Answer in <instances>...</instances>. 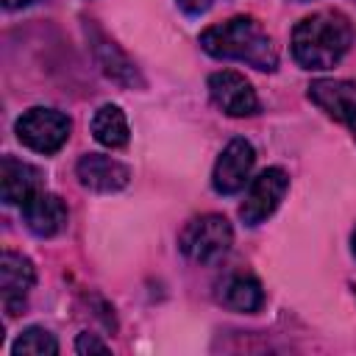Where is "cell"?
Wrapping results in <instances>:
<instances>
[{"label": "cell", "mask_w": 356, "mask_h": 356, "mask_svg": "<svg viewBox=\"0 0 356 356\" xmlns=\"http://www.w3.org/2000/svg\"><path fill=\"white\" fill-rule=\"evenodd\" d=\"M92 136L100 145H106V147H122V145H128V136L131 134H128V120H125L122 108L120 106H111V103L100 106L95 111V117H92Z\"/></svg>", "instance_id": "5bb4252c"}, {"label": "cell", "mask_w": 356, "mask_h": 356, "mask_svg": "<svg viewBox=\"0 0 356 356\" xmlns=\"http://www.w3.org/2000/svg\"><path fill=\"white\" fill-rule=\"evenodd\" d=\"M253 161H256V150L248 139L236 136L225 145V150L220 153L217 164H214V172H211V186L220 192V195H234L239 192L248 178H250V170H253Z\"/></svg>", "instance_id": "52a82bcc"}, {"label": "cell", "mask_w": 356, "mask_h": 356, "mask_svg": "<svg viewBox=\"0 0 356 356\" xmlns=\"http://www.w3.org/2000/svg\"><path fill=\"white\" fill-rule=\"evenodd\" d=\"M286 189H289V178H286V172H284L281 167H270V170L259 172V175L250 181L248 195H245V200H242V206H239L242 222H245V225H259V222H264V220L278 209V203L284 200Z\"/></svg>", "instance_id": "5b68a950"}, {"label": "cell", "mask_w": 356, "mask_h": 356, "mask_svg": "<svg viewBox=\"0 0 356 356\" xmlns=\"http://www.w3.org/2000/svg\"><path fill=\"white\" fill-rule=\"evenodd\" d=\"M231 242H234V231L222 214L195 217L186 222V228L178 236L184 256L197 264H211V261L222 259L231 250Z\"/></svg>", "instance_id": "3957f363"}, {"label": "cell", "mask_w": 356, "mask_h": 356, "mask_svg": "<svg viewBox=\"0 0 356 356\" xmlns=\"http://www.w3.org/2000/svg\"><path fill=\"white\" fill-rule=\"evenodd\" d=\"M75 350L78 353H108V345L103 339H97L95 334H78Z\"/></svg>", "instance_id": "e0dca14e"}, {"label": "cell", "mask_w": 356, "mask_h": 356, "mask_svg": "<svg viewBox=\"0 0 356 356\" xmlns=\"http://www.w3.org/2000/svg\"><path fill=\"white\" fill-rule=\"evenodd\" d=\"M209 95L217 108H222L228 117H250L259 111V97L250 86V81L234 70H220L209 78Z\"/></svg>", "instance_id": "8992f818"}, {"label": "cell", "mask_w": 356, "mask_h": 356, "mask_svg": "<svg viewBox=\"0 0 356 356\" xmlns=\"http://www.w3.org/2000/svg\"><path fill=\"white\" fill-rule=\"evenodd\" d=\"M14 131H17V139H19L25 147L50 156V153L61 150V145L70 139L72 122H70L67 114H61V111H56V108L36 106V108L22 111V117L17 120Z\"/></svg>", "instance_id": "277c9868"}, {"label": "cell", "mask_w": 356, "mask_h": 356, "mask_svg": "<svg viewBox=\"0 0 356 356\" xmlns=\"http://www.w3.org/2000/svg\"><path fill=\"white\" fill-rule=\"evenodd\" d=\"M200 47L214 58L245 61L261 72H273L278 67V50L270 33L250 17H231L206 28L200 33Z\"/></svg>", "instance_id": "6da1fadb"}, {"label": "cell", "mask_w": 356, "mask_h": 356, "mask_svg": "<svg viewBox=\"0 0 356 356\" xmlns=\"http://www.w3.org/2000/svg\"><path fill=\"white\" fill-rule=\"evenodd\" d=\"M11 350L14 353H31V356H53V353H58V342L47 328L31 325L17 337Z\"/></svg>", "instance_id": "2e32d148"}, {"label": "cell", "mask_w": 356, "mask_h": 356, "mask_svg": "<svg viewBox=\"0 0 356 356\" xmlns=\"http://www.w3.org/2000/svg\"><path fill=\"white\" fill-rule=\"evenodd\" d=\"M350 248H353V253H356V231H353V236H350Z\"/></svg>", "instance_id": "ffe728a7"}, {"label": "cell", "mask_w": 356, "mask_h": 356, "mask_svg": "<svg viewBox=\"0 0 356 356\" xmlns=\"http://www.w3.org/2000/svg\"><path fill=\"white\" fill-rule=\"evenodd\" d=\"M33 281H36V273H33L31 259H25L22 253H14V250H3V256H0V289H3V306L8 314H17L22 309V300L31 292Z\"/></svg>", "instance_id": "9c48e42d"}, {"label": "cell", "mask_w": 356, "mask_h": 356, "mask_svg": "<svg viewBox=\"0 0 356 356\" xmlns=\"http://www.w3.org/2000/svg\"><path fill=\"white\" fill-rule=\"evenodd\" d=\"M95 50H97V58H100V64H103V70H106L108 78H114V81H120V83H134V81H139L134 64H131L111 42L100 39V42L95 44Z\"/></svg>", "instance_id": "9a60e30c"}, {"label": "cell", "mask_w": 356, "mask_h": 356, "mask_svg": "<svg viewBox=\"0 0 356 356\" xmlns=\"http://www.w3.org/2000/svg\"><path fill=\"white\" fill-rule=\"evenodd\" d=\"M33 0H3L6 8H22V6H31Z\"/></svg>", "instance_id": "d6986e66"}, {"label": "cell", "mask_w": 356, "mask_h": 356, "mask_svg": "<svg viewBox=\"0 0 356 356\" xmlns=\"http://www.w3.org/2000/svg\"><path fill=\"white\" fill-rule=\"evenodd\" d=\"M309 100L337 122H345L356 136V83L353 81L320 78L309 86Z\"/></svg>", "instance_id": "ba28073f"}, {"label": "cell", "mask_w": 356, "mask_h": 356, "mask_svg": "<svg viewBox=\"0 0 356 356\" xmlns=\"http://www.w3.org/2000/svg\"><path fill=\"white\" fill-rule=\"evenodd\" d=\"M75 172H78V181L95 192H117L131 178V170L122 161L103 153H83L75 164Z\"/></svg>", "instance_id": "30bf717a"}, {"label": "cell", "mask_w": 356, "mask_h": 356, "mask_svg": "<svg viewBox=\"0 0 356 356\" xmlns=\"http://www.w3.org/2000/svg\"><path fill=\"white\" fill-rule=\"evenodd\" d=\"M0 189H3V200L8 206H22L33 192L42 189V170L19 161L14 156H3L0 161Z\"/></svg>", "instance_id": "7c38bea8"}, {"label": "cell", "mask_w": 356, "mask_h": 356, "mask_svg": "<svg viewBox=\"0 0 356 356\" xmlns=\"http://www.w3.org/2000/svg\"><path fill=\"white\" fill-rule=\"evenodd\" d=\"M220 300L234 309V312H256L261 309L264 303V289L261 284L253 278V275H231L225 284H222V292H220Z\"/></svg>", "instance_id": "4fadbf2b"}, {"label": "cell", "mask_w": 356, "mask_h": 356, "mask_svg": "<svg viewBox=\"0 0 356 356\" xmlns=\"http://www.w3.org/2000/svg\"><path fill=\"white\" fill-rule=\"evenodd\" d=\"M353 28L339 11L303 17L292 31V56L303 70H331L350 47Z\"/></svg>", "instance_id": "7a4b0ae2"}, {"label": "cell", "mask_w": 356, "mask_h": 356, "mask_svg": "<svg viewBox=\"0 0 356 356\" xmlns=\"http://www.w3.org/2000/svg\"><path fill=\"white\" fill-rule=\"evenodd\" d=\"M22 220L36 236H56L67 228V206L58 195L39 189L22 203Z\"/></svg>", "instance_id": "8fae6325"}, {"label": "cell", "mask_w": 356, "mask_h": 356, "mask_svg": "<svg viewBox=\"0 0 356 356\" xmlns=\"http://www.w3.org/2000/svg\"><path fill=\"white\" fill-rule=\"evenodd\" d=\"M211 3H214V0H178V6H181L184 11H189V14H203Z\"/></svg>", "instance_id": "ac0fdd59"}]
</instances>
